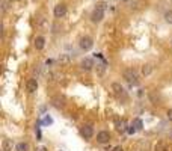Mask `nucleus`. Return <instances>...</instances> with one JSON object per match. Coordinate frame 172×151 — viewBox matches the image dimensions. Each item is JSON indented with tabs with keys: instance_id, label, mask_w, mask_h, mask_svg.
Instances as JSON below:
<instances>
[{
	"instance_id": "nucleus-1",
	"label": "nucleus",
	"mask_w": 172,
	"mask_h": 151,
	"mask_svg": "<svg viewBox=\"0 0 172 151\" xmlns=\"http://www.w3.org/2000/svg\"><path fill=\"white\" fill-rule=\"evenodd\" d=\"M106 5L104 2H100L97 6H95V9L92 11V14H91V21L92 23H100L101 20L104 18V11H106Z\"/></svg>"
},
{
	"instance_id": "nucleus-2",
	"label": "nucleus",
	"mask_w": 172,
	"mask_h": 151,
	"mask_svg": "<svg viewBox=\"0 0 172 151\" xmlns=\"http://www.w3.org/2000/svg\"><path fill=\"white\" fill-rule=\"evenodd\" d=\"M122 76H124L125 80H127L128 83H131V85H137V83H139V76H137V73H136L133 68H127V70H124Z\"/></svg>"
},
{
	"instance_id": "nucleus-3",
	"label": "nucleus",
	"mask_w": 172,
	"mask_h": 151,
	"mask_svg": "<svg viewBox=\"0 0 172 151\" xmlns=\"http://www.w3.org/2000/svg\"><path fill=\"white\" fill-rule=\"evenodd\" d=\"M78 47H80L83 51H89L92 47H94V39H92L91 36L85 35L80 38V41H78Z\"/></svg>"
},
{
	"instance_id": "nucleus-4",
	"label": "nucleus",
	"mask_w": 172,
	"mask_h": 151,
	"mask_svg": "<svg viewBox=\"0 0 172 151\" xmlns=\"http://www.w3.org/2000/svg\"><path fill=\"white\" fill-rule=\"evenodd\" d=\"M53 14H55L56 18H63L65 15H67V6H65L63 3L56 5L55 9H53Z\"/></svg>"
},
{
	"instance_id": "nucleus-5",
	"label": "nucleus",
	"mask_w": 172,
	"mask_h": 151,
	"mask_svg": "<svg viewBox=\"0 0 172 151\" xmlns=\"http://www.w3.org/2000/svg\"><path fill=\"white\" fill-rule=\"evenodd\" d=\"M112 91L115 92V95L116 97H122V98H125L127 97V94H125V89H124V86L121 83H112Z\"/></svg>"
},
{
	"instance_id": "nucleus-6",
	"label": "nucleus",
	"mask_w": 172,
	"mask_h": 151,
	"mask_svg": "<svg viewBox=\"0 0 172 151\" xmlns=\"http://www.w3.org/2000/svg\"><path fill=\"white\" fill-rule=\"evenodd\" d=\"M80 135L85 137V139H91L92 136H94V127L89 126V124H86L80 128Z\"/></svg>"
},
{
	"instance_id": "nucleus-7",
	"label": "nucleus",
	"mask_w": 172,
	"mask_h": 151,
	"mask_svg": "<svg viewBox=\"0 0 172 151\" xmlns=\"http://www.w3.org/2000/svg\"><path fill=\"white\" fill-rule=\"evenodd\" d=\"M109 141H110V133L107 130H101V132L97 135V142L98 143H107Z\"/></svg>"
},
{
	"instance_id": "nucleus-8",
	"label": "nucleus",
	"mask_w": 172,
	"mask_h": 151,
	"mask_svg": "<svg viewBox=\"0 0 172 151\" xmlns=\"http://www.w3.org/2000/svg\"><path fill=\"white\" fill-rule=\"evenodd\" d=\"M94 67H95V65H94V61H92L91 57H85L83 61L80 62V68H82L83 71H91Z\"/></svg>"
},
{
	"instance_id": "nucleus-9",
	"label": "nucleus",
	"mask_w": 172,
	"mask_h": 151,
	"mask_svg": "<svg viewBox=\"0 0 172 151\" xmlns=\"http://www.w3.org/2000/svg\"><path fill=\"white\" fill-rule=\"evenodd\" d=\"M26 88H27V91H29L30 94L36 92V89H38V80H36V79H29L27 83H26Z\"/></svg>"
},
{
	"instance_id": "nucleus-10",
	"label": "nucleus",
	"mask_w": 172,
	"mask_h": 151,
	"mask_svg": "<svg viewBox=\"0 0 172 151\" xmlns=\"http://www.w3.org/2000/svg\"><path fill=\"white\" fill-rule=\"evenodd\" d=\"M51 104H53L56 109H62V107L65 106V98H63V97H55V98L51 100Z\"/></svg>"
},
{
	"instance_id": "nucleus-11",
	"label": "nucleus",
	"mask_w": 172,
	"mask_h": 151,
	"mask_svg": "<svg viewBox=\"0 0 172 151\" xmlns=\"http://www.w3.org/2000/svg\"><path fill=\"white\" fill-rule=\"evenodd\" d=\"M45 47V38L44 36H36L35 38V49L36 50H42Z\"/></svg>"
},
{
	"instance_id": "nucleus-12",
	"label": "nucleus",
	"mask_w": 172,
	"mask_h": 151,
	"mask_svg": "<svg viewBox=\"0 0 172 151\" xmlns=\"http://www.w3.org/2000/svg\"><path fill=\"white\" fill-rule=\"evenodd\" d=\"M12 148H14V142H12L11 139H3V142H2V150H3V151H12Z\"/></svg>"
},
{
	"instance_id": "nucleus-13",
	"label": "nucleus",
	"mask_w": 172,
	"mask_h": 151,
	"mask_svg": "<svg viewBox=\"0 0 172 151\" xmlns=\"http://www.w3.org/2000/svg\"><path fill=\"white\" fill-rule=\"evenodd\" d=\"M141 73H142V76H149L151 73H153V65H149V64H145L143 67L141 68Z\"/></svg>"
},
{
	"instance_id": "nucleus-14",
	"label": "nucleus",
	"mask_w": 172,
	"mask_h": 151,
	"mask_svg": "<svg viewBox=\"0 0 172 151\" xmlns=\"http://www.w3.org/2000/svg\"><path fill=\"white\" fill-rule=\"evenodd\" d=\"M116 130H118V132H121V133H124L125 132V130H127V122H125L124 120H118L116 121Z\"/></svg>"
},
{
	"instance_id": "nucleus-15",
	"label": "nucleus",
	"mask_w": 172,
	"mask_h": 151,
	"mask_svg": "<svg viewBox=\"0 0 172 151\" xmlns=\"http://www.w3.org/2000/svg\"><path fill=\"white\" fill-rule=\"evenodd\" d=\"M15 151H29V143L27 142H18L15 145Z\"/></svg>"
},
{
	"instance_id": "nucleus-16",
	"label": "nucleus",
	"mask_w": 172,
	"mask_h": 151,
	"mask_svg": "<svg viewBox=\"0 0 172 151\" xmlns=\"http://www.w3.org/2000/svg\"><path fill=\"white\" fill-rule=\"evenodd\" d=\"M164 21H166L168 24H172V11L164 12Z\"/></svg>"
},
{
	"instance_id": "nucleus-17",
	"label": "nucleus",
	"mask_w": 172,
	"mask_h": 151,
	"mask_svg": "<svg viewBox=\"0 0 172 151\" xmlns=\"http://www.w3.org/2000/svg\"><path fill=\"white\" fill-rule=\"evenodd\" d=\"M133 126L136 127V130H142V127H143V122L139 120V118H136V120H133Z\"/></svg>"
},
{
	"instance_id": "nucleus-18",
	"label": "nucleus",
	"mask_w": 172,
	"mask_h": 151,
	"mask_svg": "<svg viewBox=\"0 0 172 151\" xmlns=\"http://www.w3.org/2000/svg\"><path fill=\"white\" fill-rule=\"evenodd\" d=\"M134 132H137V130H136V127L133 126V124H131V126L128 127V133H130V135H133Z\"/></svg>"
},
{
	"instance_id": "nucleus-19",
	"label": "nucleus",
	"mask_w": 172,
	"mask_h": 151,
	"mask_svg": "<svg viewBox=\"0 0 172 151\" xmlns=\"http://www.w3.org/2000/svg\"><path fill=\"white\" fill-rule=\"evenodd\" d=\"M168 120L172 122V109H169V110H168Z\"/></svg>"
},
{
	"instance_id": "nucleus-20",
	"label": "nucleus",
	"mask_w": 172,
	"mask_h": 151,
	"mask_svg": "<svg viewBox=\"0 0 172 151\" xmlns=\"http://www.w3.org/2000/svg\"><path fill=\"white\" fill-rule=\"evenodd\" d=\"M112 151H124V148H122L121 145H118V147H115L113 150H112Z\"/></svg>"
},
{
	"instance_id": "nucleus-21",
	"label": "nucleus",
	"mask_w": 172,
	"mask_h": 151,
	"mask_svg": "<svg viewBox=\"0 0 172 151\" xmlns=\"http://www.w3.org/2000/svg\"><path fill=\"white\" fill-rule=\"evenodd\" d=\"M36 151H47V148H45V147H38Z\"/></svg>"
},
{
	"instance_id": "nucleus-22",
	"label": "nucleus",
	"mask_w": 172,
	"mask_h": 151,
	"mask_svg": "<svg viewBox=\"0 0 172 151\" xmlns=\"http://www.w3.org/2000/svg\"><path fill=\"white\" fill-rule=\"evenodd\" d=\"M59 151H62V150H59Z\"/></svg>"
}]
</instances>
